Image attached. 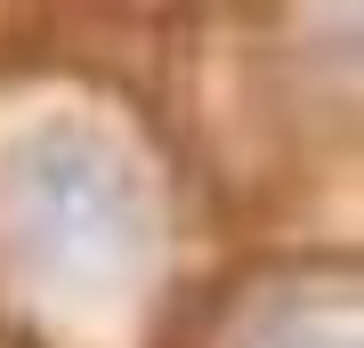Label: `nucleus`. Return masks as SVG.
<instances>
[{
	"instance_id": "f257e3e1",
	"label": "nucleus",
	"mask_w": 364,
	"mask_h": 348,
	"mask_svg": "<svg viewBox=\"0 0 364 348\" xmlns=\"http://www.w3.org/2000/svg\"><path fill=\"white\" fill-rule=\"evenodd\" d=\"M16 179L33 194V235L49 243H81V251H122L138 235V203H130V179H122L105 154H33L16 162Z\"/></svg>"
}]
</instances>
